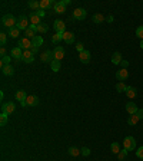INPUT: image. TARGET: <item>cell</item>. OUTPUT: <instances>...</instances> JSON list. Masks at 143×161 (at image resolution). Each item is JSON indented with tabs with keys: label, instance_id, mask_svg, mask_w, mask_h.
I'll return each instance as SVG.
<instances>
[{
	"label": "cell",
	"instance_id": "cell-39",
	"mask_svg": "<svg viewBox=\"0 0 143 161\" xmlns=\"http://www.w3.org/2000/svg\"><path fill=\"white\" fill-rule=\"evenodd\" d=\"M0 43H2V46H5L7 43V35L6 33H0Z\"/></svg>",
	"mask_w": 143,
	"mask_h": 161
},
{
	"label": "cell",
	"instance_id": "cell-42",
	"mask_svg": "<svg viewBox=\"0 0 143 161\" xmlns=\"http://www.w3.org/2000/svg\"><path fill=\"white\" fill-rule=\"evenodd\" d=\"M34 13L37 14L39 17H44V16H46V12H44V10H43V9H39L37 12H34Z\"/></svg>",
	"mask_w": 143,
	"mask_h": 161
},
{
	"label": "cell",
	"instance_id": "cell-13",
	"mask_svg": "<svg viewBox=\"0 0 143 161\" xmlns=\"http://www.w3.org/2000/svg\"><path fill=\"white\" fill-rule=\"evenodd\" d=\"M22 61L26 62V63H32L34 61V53L32 51H23V58Z\"/></svg>",
	"mask_w": 143,
	"mask_h": 161
},
{
	"label": "cell",
	"instance_id": "cell-41",
	"mask_svg": "<svg viewBox=\"0 0 143 161\" xmlns=\"http://www.w3.org/2000/svg\"><path fill=\"white\" fill-rule=\"evenodd\" d=\"M136 155H138V158L143 160V147H140V148H138V150H136Z\"/></svg>",
	"mask_w": 143,
	"mask_h": 161
},
{
	"label": "cell",
	"instance_id": "cell-25",
	"mask_svg": "<svg viewBox=\"0 0 143 161\" xmlns=\"http://www.w3.org/2000/svg\"><path fill=\"white\" fill-rule=\"evenodd\" d=\"M12 59H13V58L9 56V55H7V56H3L2 59H0V68H3V66H7V65H10Z\"/></svg>",
	"mask_w": 143,
	"mask_h": 161
},
{
	"label": "cell",
	"instance_id": "cell-46",
	"mask_svg": "<svg viewBox=\"0 0 143 161\" xmlns=\"http://www.w3.org/2000/svg\"><path fill=\"white\" fill-rule=\"evenodd\" d=\"M60 2H62V3H63V5H65V6L70 5V0H60Z\"/></svg>",
	"mask_w": 143,
	"mask_h": 161
},
{
	"label": "cell",
	"instance_id": "cell-48",
	"mask_svg": "<svg viewBox=\"0 0 143 161\" xmlns=\"http://www.w3.org/2000/svg\"><path fill=\"white\" fill-rule=\"evenodd\" d=\"M107 22L112 23V22H113V16H107Z\"/></svg>",
	"mask_w": 143,
	"mask_h": 161
},
{
	"label": "cell",
	"instance_id": "cell-32",
	"mask_svg": "<svg viewBox=\"0 0 143 161\" xmlns=\"http://www.w3.org/2000/svg\"><path fill=\"white\" fill-rule=\"evenodd\" d=\"M126 89H127V85H124V82H117L116 84V91L117 92H126Z\"/></svg>",
	"mask_w": 143,
	"mask_h": 161
},
{
	"label": "cell",
	"instance_id": "cell-6",
	"mask_svg": "<svg viewBox=\"0 0 143 161\" xmlns=\"http://www.w3.org/2000/svg\"><path fill=\"white\" fill-rule=\"evenodd\" d=\"M10 56L16 59V61H22V58H23V49L19 46H16L12 49V52H10Z\"/></svg>",
	"mask_w": 143,
	"mask_h": 161
},
{
	"label": "cell",
	"instance_id": "cell-10",
	"mask_svg": "<svg viewBox=\"0 0 143 161\" xmlns=\"http://www.w3.org/2000/svg\"><path fill=\"white\" fill-rule=\"evenodd\" d=\"M53 58H54L56 61H62L63 58H65V49H63V46L54 47V51H53Z\"/></svg>",
	"mask_w": 143,
	"mask_h": 161
},
{
	"label": "cell",
	"instance_id": "cell-23",
	"mask_svg": "<svg viewBox=\"0 0 143 161\" xmlns=\"http://www.w3.org/2000/svg\"><path fill=\"white\" fill-rule=\"evenodd\" d=\"M26 98H27V94H26V92H24V91H17V92H16V99L17 101H20V104H22V102H24V101H26Z\"/></svg>",
	"mask_w": 143,
	"mask_h": 161
},
{
	"label": "cell",
	"instance_id": "cell-1",
	"mask_svg": "<svg viewBox=\"0 0 143 161\" xmlns=\"http://www.w3.org/2000/svg\"><path fill=\"white\" fill-rule=\"evenodd\" d=\"M2 24H3L5 28L13 29V28H16V24H17V19L14 17L13 14H5V16L2 17Z\"/></svg>",
	"mask_w": 143,
	"mask_h": 161
},
{
	"label": "cell",
	"instance_id": "cell-31",
	"mask_svg": "<svg viewBox=\"0 0 143 161\" xmlns=\"http://www.w3.org/2000/svg\"><path fill=\"white\" fill-rule=\"evenodd\" d=\"M139 121H140V118H139L138 115L134 114V115H130V117H129L127 124H129V125H136V124H138Z\"/></svg>",
	"mask_w": 143,
	"mask_h": 161
},
{
	"label": "cell",
	"instance_id": "cell-34",
	"mask_svg": "<svg viewBox=\"0 0 143 161\" xmlns=\"http://www.w3.org/2000/svg\"><path fill=\"white\" fill-rule=\"evenodd\" d=\"M110 150H112V152H113V154H119V152H120L119 142H112V145H110Z\"/></svg>",
	"mask_w": 143,
	"mask_h": 161
},
{
	"label": "cell",
	"instance_id": "cell-8",
	"mask_svg": "<svg viewBox=\"0 0 143 161\" xmlns=\"http://www.w3.org/2000/svg\"><path fill=\"white\" fill-rule=\"evenodd\" d=\"M127 76H129V71L126 68H122V69H119V71L116 72V79L119 80V82H124V80L127 79Z\"/></svg>",
	"mask_w": 143,
	"mask_h": 161
},
{
	"label": "cell",
	"instance_id": "cell-5",
	"mask_svg": "<svg viewBox=\"0 0 143 161\" xmlns=\"http://www.w3.org/2000/svg\"><path fill=\"white\" fill-rule=\"evenodd\" d=\"M53 28L56 30V33H63V32H66V23L63 22V20H54V23H53Z\"/></svg>",
	"mask_w": 143,
	"mask_h": 161
},
{
	"label": "cell",
	"instance_id": "cell-12",
	"mask_svg": "<svg viewBox=\"0 0 143 161\" xmlns=\"http://www.w3.org/2000/svg\"><path fill=\"white\" fill-rule=\"evenodd\" d=\"M14 109H16V105H14L13 102H6V104L2 105V112H6L7 115L14 112Z\"/></svg>",
	"mask_w": 143,
	"mask_h": 161
},
{
	"label": "cell",
	"instance_id": "cell-2",
	"mask_svg": "<svg viewBox=\"0 0 143 161\" xmlns=\"http://www.w3.org/2000/svg\"><path fill=\"white\" fill-rule=\"evenodd\" d=\"M30 26V20L24 16V14H22V16H19V19H17V24H16V28L19 29V30H26V29Z\"/></svg>",
	"mask_w": 143,
	"mask_h": 161
},
{
	"label": "cell",
	"instance_id": "cell-21",
	"mask_svg": "<svg viewBox=\"0 0 143 161\" xmlns=\"http://www.w3.org/2000/svg\"><path fill=\"white\" fill-rule=\"evenodd\" d=\"M29 20H30V24H34V26H39V24L42 23V17H39L36 13H32V14H30Z\"/></svg>",
	"mask_w": 143,
	"mask_h": 161
},
{
	"label": "cell",
	"instance_id": "cell-45",
	"mask_svg": "<svg viewBox=\"0 0 143 161\" xmlns=\"http://www.w3.org/2000/svg\"><path fill=\"white\" fill-rule=\"evenodd\" d=\"M136 115H138V117H139L140 119H143V109H139L138 114H136Z\"/></svg>",
	"mask_w": 143,
	"mask_h": 161
},
{
	"label": "cell",
	"instance_id": "cell-29",
	"mask_svg": "<svg viewBox=\"0 0 143 161\" xmlns=\"http://www.w3.org/2000/svg\"><path fill=\"white\" fill-rule=\"evenodd\" d=\"M67 152H69V155H72V157H77V155H80L82 154V151L76 147H70L69 150H67Z\"/></svg>",
	"mask_w": 143,
	"mask_h": 161
},
{
	"label": "cell",
	"instance_id": "cell-33",
	"mask_svg": "<svg viewBox=\"0 0 143 161\" xmlns=\"http://www.w3.org/2000/svg\"><path fill=\"white\" fill-rule=\"evenodd\" d=\"M7 121H9V115L6 114V112H2V115H0V125L5 127L6 124H7Z\"/></svg>",
	"mask_w": 143,
	"mask_h": 161
},
{
	"label": "cell",
	"instance_id": "cell-16",
	"mask_svg": "<svg viewBox=\"0 0 143 161\" xmlns=\"http://www.w3.org/2000/svg\"><path fill=\"white\" fill-rule=\"evenodd\" d=\"M53 10H54V13L63 14L65 12H66V6L63 5L62 2H56V5L53 6Z\"/></svg>",
	"mask_w": 143,
	"mask_h": 161
},
{
	"label": "cell",
	"instance_id": "cell-22",
	"mask_svg": "<svg viewBox=\"0 0 143 161\" xmlns=\"http://www.w3.org/2000/svg\"><path fill=\"white\" fill-rule=\"evenodd\" d=\"M2 73L6 76H13L14 75V68L12 65H7V66H3L2 68Z\"/></svg>",
	"mask_w": 143,
	"mask_h": 161
},
{
	"label": "cell",
	"instance_id": "cell-20",
	"mask_svg": "<svg viewBox=\"0 0 143 161\" xmlns=\"http://www.w3.org/2000/svg\"><path fill=\"white\" fill-rule=\"evenodd\" d=\"M63 40H65L67 45H72V43H75V35L72 33V32H65V35H63Z\"/></svg>",
	"mask_w": 143,
	"mask_h": 161
},
{
	"label": "cell",
	"instance_id": "cell-14",
	"mask_svg": "<svg viewBox=\"0 0 143 161\" xmlns=\"http://www.w3.org/2000/svg\"><path fill=\"white\" fill-rule=\"evenodd\" d=\"M24 102H26L27 107H36V105H39V98L36 95H27V98H26Z\"/></svg>",
	"mask_w": 143,
	"mask_h": 161
},
{
	"label": "cell",
	"instance_id": "cell-35",
	"mask_svg": "<svg viewBox=\"0 0 143 161\" xmlns=\"http://www.w3.org/2000/svg\"><path fill=\"white\" fill-rule=\"evenodd\" d=\"M9 35H10V38H19L20 30H19V29H17V28L9 29Z\"/></svg>",
	"mask_w": 143,
	"mask_h": 161
},
{
	"label": "cell",
	"instance_id": "cell-26",
	"mask_svg": "<svg viewBox=\"0 0 143 161\" xmlns=\"http://www.w3.org/2000/svg\"><path fill=\"white\" fill-rule=\"evenodd\" d=\"M47 30H49V26H47L46 23H40V24L37 26V28H36V32H37V33H40V35L46 33Z\"/></svg>",
	"mask_w": 143,
	"mask_h": 161
},
{
	"label": "cell",
	"instance_id": "cell-30",
	"mask_svg": "<svg viewBox=\"0 0 143 161\" xmlns=\"http://www.w3.org/2000/svg\"><path fill=\"white\" fill-rule=\"evenodd\" d=\"M27 5H29V7H30V9H32V10H36V12L40 9V2H36V0H30Z\"/></svg>",
	"mask_w": 143,
	"mask_h": 161
},
{
	"label": "cell",
	"instance_id": "cell-28",
	"mask_svg": "<svg viewBox=\"0 0 143 161\" xmlns=\"http://www.w3.org/2000/svg\"><path fill=\"white\" fill-rule=\"evenodd\" d=\"M93 22H95V23H97V24L103 23V22H105V16H103L102 13H96V14H93Z\"/></svg>",
	"mask_w": 143,
	"mask_h": 161
},
{
	"label": "cell",
	"instance_id": "cell-24",
	"mask_svg": "<svg viewBox=\"0 0 143 161\" xmlns=\"http://www.w3.org/2000/svg\"><path fill=\"white\" fill-rule=\"evenodd\" d=\"M50 68H52L53 72H59V71H60V68H62V63H60V61H56V59H53L52 63H50Z\"/></svg>",
	"mask_w": 143,
	"mask_h": 161
},
{
	"label": "cell",
	"instance_id": "cell-38",
	"mask_svg": "<svg viewBox=\"0 0 143 161\" xmlns=\"http://www.w3.org/2000/svg\"><path fill=\"white\" fill-rule=\"evenodd\" d=\"M136 36H138L140 40H143V26H139V28L136 29Z\"/></svg>",
	"mask_w": 143,
	"mask_h": 161
},
{
	"label": "cell",
	"instance_id": "cell-4",
	"mask_svg": "<svg viewBox=\"0 0 143 161\" xmlns=\"http://www.w3.org/2000/svg\"><path fill=\"white\" fill-rule=\"evenodd\" d=\"M17 46L22 47L23 51H30V49L33 47V43H32V40H30L29 38H26V36H24V38H20L19 39V45H17Z\"/></svg>",
	"mask_w": 143,
	"mask_h": 161
},
{
	"label": "cell",
	"instance_id": "cell-19",
	"mask_svg": "<svg viewBox=\"0 0 143 161\" xmlns=\"http://www.w3.org/2000/svg\"><path fill=\"white\" fill-rule=\"evenodd\" d=\"M126 96L127 98H130V99H133V98H136L138 96V91H136V88L134 86H127V89H126Z\"/></svg>",
	"mask_w": 143,
	"mask_h": 161
},
{
	"label": "cell",
	"instance_id": "cell-11",
	"mask_svg": "<svg viewBox=\"0 0 143 161\" xmlns=\"http://www.w3.org/2000/svg\"><path fill=\"white\" fill-rule=\"evenodd\" d=\"M36 28H37V26H34V24H30V26H29L27 29H26V30H24V36H26V38H32V39H34L36 38V36H37V32H36Z\"/></svg>",
	"mask_w": 143,
	"mask_h": 161
},
{
	"label": "cell",
	"instance_id": "cell-43",
	"mask_svg": "<svg viewBox=\"0 0 143 161\" xmlns=\"http://www.w3.org/2000/svg\"><path fill=\"white\" fill-rule=\"evenodd\" d=\"M76 49H77V52H79V53L85 51V47H83V45H82V43H77V45H76Z\"/></svg>",
	"mask_w": 143,
	"mask_h": 161
},
{
	"label": "cell",
	"instance_id": "cell-7",
	"mask_svg": "<svg viewBox=\"0 0 143 161\" xmlns=\"http://www.w3.org/2000/svg\"><path fill=\"white\" fill-rule=\"evenodd\" d=\"M54 59L53 58V51H46V52H43L40 55V61L43 63H52V61Z\"/></svg>",
	"mask_w": 143,
	"mask_h": 161
},
{
	"label": "cell",
	"instance_id": "cell-50",
	"mask_svg": "<svg viewBox=\"0 0 143 161\" xmlns=\"http://www.w3.org/2000/svg\"><path fill=\"white\" fill-rule=\"evenodd\" d=\"M140 47L143 49V40H140Z\"/></svg>",
	"mask_w": 143,
	"mask_h": 161
},
{
	"label": "cell",
	"instance_id": "cell-47",
	"mask_svg": "<svg viewBox=\"0 0 143 161\" xmlns=\"http://www.w3.org/2000/svg\"><path fill=\"white\" fill-rule=\"evenodd\" d=\"M30 51H32V52H33V53H37L39 52V47H32V49H30Z\"/></svg>",
	"mask_w": 143,
	"mask_h": 161
},
{
	"label": "cell",
	"instance_id": "cell-9",
	"mask_svg": "<svg viewBox=\"0 0 143 161\" xmlns=\"http://www.w3.org/2000/svg\"><path fill=\"white\" fill-rule=\"evenodd\" d=\"M86 16H87V12H86L85 9H82V7L75 9V12H73V17L77 19V20H85Z\"/></svg>",
	"mask_w": 143,
	"mask_h": 161
},
{
	"label": "cell",
	"instance_id": "cell-49",
	"mask_svg": "<svg viewBox=\"0 0 143 161\" xmlns=\"http://www.w3.org/2000/svg\"><path fill=\"white\" fill-rule=\"evenodd\" d=\"M120 65H122V66H123V68H126V66H127V62H126V61H123V62H122V63H120Z\"/></svg>",
	"mask_w": 143,
	"mask_h": 161
},
{
	"label": "cell",
	"instance_id": "cell-36",
	"mask_svg": "<svg viewBox=\"0 0 143 161\" xmlns=\"http://www.w3.org/2000/svg\"><path fill=\"white\" fill-rule=\"evenodd\" d=\"M63 35H65V32H63V33L53 35V36H52V42L53 43H57V42H60V40H63Z\"/></svg>",
	"mask_w": 143,
	"mask_h": 161
},
{
	"label": "cell",
	"instance_id": "cell-40",
	"mask_svg": "<svg viewBox=\"0 0 143 161\" xmlns=\"http://www.w3.org/2000/svg\"><path fill=\"white\" fill-rule=\"evenodd\" d=\"M80 151H82V155H85V157H87V155H90V150L87 147H83V148H80Z\"/></svg>",
	"mask_w": 143,
	"mask_h": 161
},
{
	"label": "cell",
	"instance_id": "cell-15",
	"mask_svg": "<svg viewBox=\"0 0 143 161\" xmlns=\"http://www.w3.org/2000/svg\"><path fill=\"white\" fill-rule=\"evenodd\" d=\"M79 59H80L82 63H89V62H90V52L85 49L83 52L79 53Z\"/></svg>",
	"mask_w": 143,
	"mask_h": 161
},
{
	"label": "cell",
	"instance_id": "cell-18",
	"mask_svg": "<svg viewBox=\"0 0 143 161\" xmlns=\"http://www.w3.org/2000/svg\"><path fill=\"white\" fill-rule=\"evenodd\" d=\"M122 62H123V58H122V53L120 52H114L112 55V63L113 65H120Z\"/></svg>",
	"mask_w": 143,
	"mask_h": 161
},
{
	"label": "cell",
	"instance_id": "cell-3",
	"mask_svg": "<svg viewBox=\"0 0 143 161\" xmlns=\"http://www.w3.org/2000/svg\"><path fill=\"white\" fill-rule=\"evenodd\" d=\"M123 148L124 150H127V151H133L134 148H136V140H134L132 135L126 137L124 138V141H123Z\"/></svg>",
	"mask_w": 143,
	"mask_h": 161
},
{
	"label": "cell",
	"instance_id": "cell-44",
	"mask_svg": "<svg viewBox=\"0 0 143 161\" xmlns=\"http://www.w3.org/2000/svg\"><path fill=\"white\" fill-rule=\"evenodd\" d=\"M0 55H2V58L7 56V55H6V47L5 46H2V49H0Z\"/></svg>",
	"mask_w": 143,
	"mask_h": 161
},
{
	"label": "cell",
	"instance_id": "cell-17",
	"mask_svg": "<svg viewBox=\"0 0 143 161\" xmlns=\"http://www.w3.org/2000/svg\"><path fill=\"white\" fill-rule=\"evenodd\" d=\"M126 111H127L130 115H134V114H138V107H136V104L134 102H127L126 104Z\"/></svg>",
	"mask_w": 143,
	"mask_h": 161
},
{
	"label": "cell",
	"instance_id": "cell-37",
	"mask_svg": "<svg viewBox=\"0 0 143 161\" xmlns=\"http://www.w3.org/2000/svg\"><path fill=\"white\" fill-rule=\"evenodd\" d=\"M127 150H120V152L117 154V158H119V161H123L126 157H127Z\"/></svg>",
	"mask_w": 143,
	"mask_h": 161
},
{
	"label": "cell",
	"instance_id": "cell-27",
	"mask_svg": "<svg viewBox=\"0 0 143 161\" xmlns=\"http://www.w3.org/2000/svg\"><path fill=\"white\" fill-rule=\"evenodd\" d=\"M32 43H33L34 47H39L43 45V36H40V35H37L34 39H32Z\"/></svg>",
	"mask_w": 143,
	"mask_h": 161
}]
</instances>
